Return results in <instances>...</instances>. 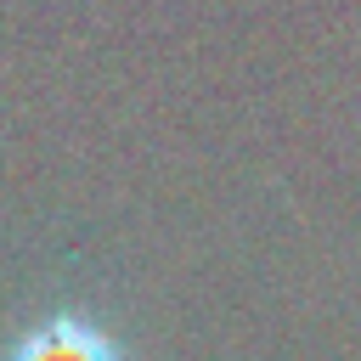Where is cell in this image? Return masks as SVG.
<instances>
[{"mask_svg":"<svg viewBox=\"0 0 361 361\" xmlns=\"http://www.w3.org/2000/svg\"><path fill=\"white\" fill-rule=\"evenodd\" d=\"M6 361H118V350L107 344L102 327L79 322V316H51L45 327L23 333V344Z\"/></svg>","mask_w":361,"mask_h":361,"instance_id":"obj_1","label":"cell"}]
</instances>
